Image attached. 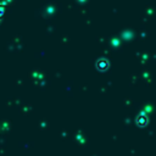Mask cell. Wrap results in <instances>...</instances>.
I'll use <instances>...</instances> for the list:
<instances>
[{"label": "cell", "mask_w": 156, "mask_h": 156, "mask_svg": "<svg viewBox=\"0 0 156 156\" xmlns=\"http://www.w3.org/2000/svg\"><path fill=\"white\" fill-rule=\"evenodd\" d=\"M98 68L99 70H101V71H104V70H106V68L109 67V62L106 61V60H100L99 62H98Z\"/></svg>", "instance_id": "obj_1"}]
</instances>
